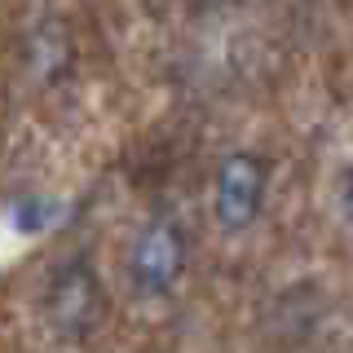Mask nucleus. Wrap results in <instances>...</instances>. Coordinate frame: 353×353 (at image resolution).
Instances as JSON below:
<instances>
[{
	"mask_svg": "<svg viewBox=\"0 0 353 353\" xmlns=\"http://www.w3.org/2000/svg\"><path fill=\"white\" fill-rule=\"evenodd\" d=\"M265 194H270V163L252 150H234L221 159L216 168V190H212V212L225 234L252 230L265 212Z\"/></svg>",
	"mask_w": 353,
	"mask_h": 353,
	"instance_id": "nucleus-1",
	"label": "nucleus"
},
{
	"mask_svg": "<svg viewBox=\"0 0 353 353\" xmlns=\"http://www.w3.org/2000/svg\"><path fill=\"white\" fill-rule=\"evenodd\" d=\"M185 230L176 221H150L128 248V283L137 296H168L185 274Z\"/></svg>",
	"mask_w": 353,
	"mask_h": 353,
	"instance_id": "nucleus-2",
	"label": "nucleus"
},
{
	"mask_svg": "<svg viewBox=\"0 0 353 353\" xmlns=\"http://www.w3.org/2000/svg\"><path fill=\"white\" fill-rule=\"evenodd\" d=\"M49 323L58 327V336H84L93 327L97 309H102V292H97V279L88 265H66L58 279L49 283Z\"/></svg>",
	"mask_w": 353,
	"mask_h": 353,
	"instance_id": "nucleus-3",
	"label": "nucleus"
},
{
	"mask_svg": "<svg viewBox=\"0 0 353 353\" xmlns=\"http://www.w3.org/2000/svg\"><path fill=\"white\" fill-rule=\"evenodd\" d=\"M340 216H345V225L353 230V163L345 168V176H340Z\"/></svg>",
	"mask_w": 353,
	"mask_h": 353,
	"instance_id": "nucleus-4",
	"label": "nucleus"
}]
</instances>
